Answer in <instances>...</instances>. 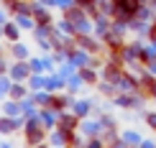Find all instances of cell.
<instances>
[{"mask_svg": "<svg viewBox=\"0 0 156 148\" xmlns=\"http://www.w3.org/2000/svg\"><path fill=\"white\" fill-rule=\"evenodd\" d=\"M87 112H90V102L80 100V102H77V105H74V115H77V118H84V115H87Z\"/></svg>", "mask_w": 156, "mask_h": 148, "instance_id": "obj_13", "label": "cell"}, {"mask_svg": "<svg viewBox=\"0 0 156 148\" xmlns=\"http://www.w3.org/2000/svg\"><path fill=\"white\" fill-rule=\"evenodd\" d=\"M80 77H82V82H97V74L92 72V69H84V67H82Z\"/></svg>", "mask_w": 156, "mask_h": 148, "instance_id": "obj_18", "label": "cell"}, {"mask_svg": "<svg viewBox=\"0 0 156 148\" xmlns=\"http://www.w3.org/2000/svg\"><path fill=\"white\" fill-rule=\"evenodd\" d=\"M148 125H151V128H156V115H148Z\"/></svg>", "mask_w": 156, "mask_h": 148, "instance_id": "obj_26", "label": "cell"}, {"mask_svg": "<svg viewBox=\"0 0 156 148\" xmlns=\"http://www.w3.org/2000/svg\"><path fill=\"white\" fill-rule=\"evenodd\" d=\"M21 125V120H16V118H0V133H13L16 128Z\"/></svg>", "mask_w": 156, "mask_h": 148, "instance_id": "obj_3", "label": "cell"}, {"mask_svg": "<svg viewBox=\"0 0 156 148\" xmlns=\"http://www.w3.org/2000/svg\"><path fill=\"white\" fill-rule=\"evenodd\" d=\"M10 97H13V100H21V97H26V87H21V84L16 82V84L10 87Z\"/></svg>", "mask_w": 156, "mask_h": 148, "instance_id": "obj_17", "label": "cell"}, {"mask_svg": "<svg viewBox=\"0 0 156 148\" xmlns=\"http://www.w3.org/2000/svg\"><path fill=\"white\" fill-rule=\"evenodd\" d=\"M67 97H51V110H56V112H62V107H67Z\"/></svg>", "mask_w": 156, "mask_h": 148, "instance_id": "obj_16", "label": "cell"}, {"mask_svg": "<svg viewBox=\"0 0 156 148\" xmlns=\"http://www.w3.org/2000/svg\"><path fill=\"white\" fill-rule=\"evenodd\" d=\"M3 33H5L8 41H18V26L16 23H5L3 26Z\"/></svg>", "mask_w": 156, "mask_h": 148, "instance_id": "obj_8", "label": "cell"}, {"mask_svg": "<svg viewBox=\"0 0 156 148\" xmlns=\"http://www.w3.org/2000/svg\"><path fill=\"white\" fill-rule=\"evenodd\" d=\"M77 43H80L82 49H87L90 54H97V51H100V43H95L92 38H87V33H84V36H80V41H77Z\"/></svg>", "mask_w": 156, "mask_h": 148, "instance_id": "obj_5", "label": "cell"}, {"mask_svg": "<svg viewBox=\"0 0 156 148\" xmlns=\"http://www.w3.org/2000/svg\"><path fill=\"white\" fill-rule=\"evenodd\" d=\"M34 18H36V26H51V15L44 8H38V5L34 8Z\"/></svg>", "mask_w": 156, "mask_h": 148, "instance_id": "obj_4", "label": "cell"}, {"mask_svg": "<svg viewBox=\"0 0 156 148\" xmlns=\"http://www.w3.org/2000/svg\"><path fill=\"white\" fill-rule=\"evenodd\" d=\"M3 21H5V13H0V23H3Z\"/></svg>", "mask_w": 156, "mask_h": 148, "instance_id": "obj_28", "label": "cell"}, {"mask_svg": "<svg viewBox=\"0 0 156 148\" xmlns=\"http://www.w3.org/2000/svg\"><path fill=\"white\" fill-rule=\"evenodd\" d=\"M5 69H8V67H5V61H3V56H0V74H5Z\"/></svg>", "mask_w": 156, "mask_h": 148, "instance_id": "obj_27", "label": "cell"}, {"mask_svg": "<svg viewBox=\"0 0 156 148\" xmlns=\"http://www.w3.org/2000/svg\"><path fill=\"white\" fill-rule=\"evenodd\" d=\"M38 120H41V125H46V128H54V123H56L54 115H51L49 110H41V112H38Z\"/></svg>", "mask_w": 156, "mask_h": 148, "instance_id": "obj_10", "label": "cell"}, {"mask_svg": "<svg viewBox=\"0 0 156 148\" xmlns=\"http://www.w3.org/2000/svg\"><path fill=\"white\" fill-rule=\"evenodd\" d=\"M69 59H72V67H87V64H92V59L87 56V49H74L72 54H69Z\"/></svg>", "mask_w": 156, "mask_h": 148, "instance_id": "obj_2", "label": "cell"}, {"mask_svg": "<svg viewBox=\"0 0 156 148\" xmlns=\"http://www.w3.org/2000/svg\"><path fill=\"white\" fill-rule=\"evenodd\" d=\"M82 130L87 133V136H95V133L100 130V125H97V123H84V125H82Z\"/></svg>", "mask_w": 156, "mask_h": 148, "instance_id": "obj_20", "label": "cell"}, {"mask_svg": "<svg viewBox=\"0 0 156 148\" xmlns=\"http://www.w3.org/2000/svg\"><path fill=\"white\" fill-rule=\"evenodd\" d=\"M10 87H13V84H10L8 79H5V77H3V79H0V95H5V92H10Z\"/></svg>", "mask_w": 156, "mask_h": 148, "instance_id": "obj_23", "label": "cell"}, {"mask_svg": "<svg viewBox=\"0 0 156 148\" xmlns=\"http://www.w3.org/2000/svg\"><path fill=\"white\" fill-rule=\"evenodd\" d=\"M95 26H97V33H100V36H108V33H110V26H108V21H105L102 15H97Z\"/></svg>", "mask_w": 156, "mask_h": 148, "instance_id": "obj_11", "label": "cell"}, {"mask_svg": "<svg viewBox=\"0 0 156 148\" xmlns=\"http://www.w3.org/2000/svg\"><path fill=\"white\" fill-rule=\"evenodd\" d=\"M49 64H51V61H46V59H44V61H41V59H31V72L38 74V72H44Z\"/></svg>", "mask_w": 156, "mask_h": 148, "instance_id": "obj_12", "label": "cell"}, {"mask_svg": "<svg viewBox=\"0 0 156 148\" xmlns=\"http://www.w3.org/2000/svg\"><path fill=\"white\" fill-rule=\"evenodd\" d=\"M123 143H141V138L136 136V133L128 130V133H123Z\"/></svg>", "mask_w": 156, "mask_h": 148, "instance_id": "obj_21", "label": "cell"}, {"mask_svg": "<svg viewBox=\"0 0 156 148\" xmlns=\"http://www.w3.org/2000/svg\"><path fill=\"white\" fill-rule=\"evenodd\" d=\"M74 125H77V115H59V128L74 130Z\"/></svg>", "mask_w": 156, "mask_h": 148, "instance_id": "obj_7", "label": "cell"}, {"mask_svg": "<svg viewBox=\"0 0 156 148\" xmlns=\"http://www.w3.org/2000/svg\"><path fill=\"white\" fill-rule=\"evenodd\" d=\"M28 72H31V64L26 67V64H23L21 59H18V61L10 67V77H13L16 82H26V79H28Z\"/></svg>", "mask_w": 156, "mask_h": 148, "instance_id": "obj_1", "label": "cell"}, {"mask_svg": "<svg viewBox=\"0 0 156 148\" xmlns=\"http://www.w3.org/2000/svg\"><path fill=\"white\" fill-rule=\"evenodd\" d=\"M26 133H28V143L31 146H36V143H41V140H44V128H28Z\"/></svg>", "mask_w": 156, "mask_h": 148, "instance_id": "obj_6", "label": "cell"}, {"mask_svg": "<svg viewBox=\"0 0 156 148\" xmlns=\"http://www.w3.org/2000/svg\"><path fill=\"white\" fill-rule=\"evenodd\" d=\"M21 110H23V105H18V102H8L5 105V115H10V118H16Z\"/></svg>", "mask_w": 156, "mask_h": 148, "instance_id": "obj_15", "label": "cell"}, {"mask_svg": "<svg viewBox=\"0 0 156 148\" xmlns=\"http://www.w3.org/2000/svg\"><path fill=\"white\" fill-rule=\"evenodd\" d=\"M148 33H151V41H156V23L151 26V28H148Z\"/></svg>", "mask_w": 156, "mask_h": 148, "instance_id": "obj_25", "label": "cell"}, {"mask_svg": "<svg viewBox=\"0 0 156 148\" xmlns=\"http://www.w3.org/2000/svg\"><path fill=\"white\" fill-rule=\"evenodd\" d=\"M31 87H34V89H41V87H46V82H44V79H38V77H31Z\"/></svg>", "mask_w": 156, "mask_h": 148, "instance_id": "obj_22", "label": "cell"}, {"mask_svg": "<svg viewBox=\"0 0 156 148\" xmlns=\"http://www.w3.org/2000/svg\"><path fill=\"white\" fill-rule=\"evenodd\" d=\"M90 146H92V148H100V146H102V140H97V138H92V140H90Z\"/></svg>", "mask_w": 156, "mask_h": 148, "instance_id": "obj_24", "label": "cell"}, {"mask_svg": "<svg viewBox=\"0 0 156 148\" xmlns=\"http://www.w3.org/2000/svg\"><path fill=\"white\" fill-rule=\"evenodd\" d=\"M13 56L16 59H28V51H26L23 43H13Z\"/></svg>", "mask_w": 156, "mask_h": 148, "instance_id": "obj_14", "label": "cell"}, {"mask_svg": "<svg viewBox=\"0 0 156 148\" xmlns=\"http://www.w3.org/2000/svg\"><path fill=\"white\" fill-rule=\"evenodd\" d=\"M74 33H77V36L90 33V21H87V18H80V21L74 23Z\"/></svg>", "mask_w": 156, "mask_h": 148, "instance_id": "obj_9", "label": "cell"}, {"mask_svg": "<svg viewBox=\"0 0 156 148\" xmlns=\"http://www.w3.org/2000/svg\"><path fill=\"white\" fill-rule=\"evenodd\" d=\"M151 95H154V97H156V84H154V89H151Z\"/></svg>", "mask_w": 156, "mask_h": 148, "instance_id": "obj_29", "label": "cell"}, {"mask_svg": "<svg viewBox=\"0 0 156 148\" xmlns=\"http://www.w3.org/2000/svg\"><path fill=\"white\" fill-rule=\"evenodd\" d=\"M31 15H34V13H28V15H21V13H18V26H21V28H31Z\"/></svg>", "mask_w": 156, "mask_h": 148, "instance_id": "obj_19", "label": "cell"}]
</instances>
